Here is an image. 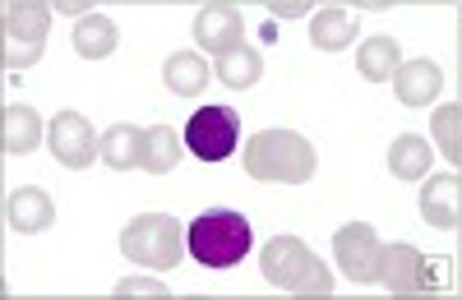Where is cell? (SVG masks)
I'll use <instances>...</instances> for the list:
<instances>
[{"label":"cell","instance_id":"cell-1","mask_svg":"<svg viewBox=\"0 0 462 300\" xmlns=\"http://www.w3.org/2000/svg\"><path fill=\"white\" fill-rule=\"evenodd\" d=\"M319 158L296 130H259L245 143V176L263 185H305Z\"/></svg>","mask_w":462,"mask_h":300},{"label":"cell","instance_id":"cell-2","mask_svg":"<svg viewBox=\"0 0 462 300\" xmlns=\"http://www.w3.org/2000/svg\"><path fill=\"white\" fill-rule=\"evenodd\" d=\"M185 241H189V259H199L204 268H236L254 245V227L236 208H208L189 222Z\"/></svg>","mask_w":462,"mask_h":300},{"label":"cell","instance_id":"cell-3","mask_svg":"<svg viewBox=\"0 0 462 300\" xmlns=\"http://www.w3.org/2000/svg\"><path fill=\"white\" fill-rule=\"evenodd\" d=\"M259 268H263V277L273 282L278 291H291V295H333V273L324 268V259H315V250L305 245L300 236H273L263 245Z\"/></svg>","mask_w":462,"mask_h":300},{"label":"cell","instance_id":"cell-4","mask_svg":"<svg viewBox=\"0 0 462 300\" xmlns=\"http://www.w3.org/2000/svg\"><path fill=\"white\" fill-rule=\"evenodd\" d=\"M185 250H189L185 227L171 213H139L134 222H125V232H121V254L134 259L139 268L171 273L185 259Z\"/></svg>","mask_w":462,"mask_h":300},{"label":"cell","instance_id":"cell-5","mask_svg":"<svg viewBox=\"0 0 462 300\" xmlns=\"http://www.w3.org/2000/svg\"><path fill=\"white\" fill-rule=\"evenodd\" d=\"M51 14H56L51 0H5V69L10 74L42 60Z\"/></svg>","mask_w":462,"mask_h":300},{"label":"cell","instance_id":"cell-6","mask_svg":"<svg viewBox=\"0 0 462 300\" xmlns=\"http://www.w3.org/2000/svg\"><path fill=\"white\" fill-rule=\"evenodd\" d=\"M241 143V116L231 106H204L185 125V148L199 162H226Z\"/></svg>","mask_w":462,"mask_h":300},{"label":"cell","instance_id":"cell-7","mask_svg":"<svg viewBox=\"0 0 462 300\" xmlns=\"http://www.w3.org/2000/svg\"><path fill=\"white\" fill-rule=\"evenodd\" d=\"M333 259H337L346 282L370 286L383 273V241L374 236V227H365V222H346L333 236Z\"/></svg>","mask_w":462,"mask_h":300},{"label":"cell","instance_id":"cell-8","mask_svg":"<svg viewBox=\"0 0 462 300\" xmlns=\"http://www.w3.org/2000/svg\"><path fill=\"white\" fill-rule=\"evenodd\" d=\"M379 282L389 286L393 295H420V291L444 286V264L430 268L426 254L411 250L407 241H398V245H383V273H379Z\"/></svg>","mask_w":462,"mask_h":300},{"label":"cell","instance_id":"cell-9","mask_svg":"<svg viewBox=\"0 0 462 300\" xmlns=\"http://www.w3.org/2000/svg\"><path fill=\"white\" fill-rule=\"evenodd\" d=\"M47 148H51V158L69 171H84L93 158H102V139L93 134L84 111H60V116L47 125Z\"/></svg>","mask_w":462,"mask_h":300},{"label":"cell","instance_id":"cell-10","mask_svg":"<svg viewBox=\"0 0 462 300\" xmlns=\"http://www.w3.org/2000/svg\"><path fill=\"white\" fill-rule=\"evenodd\" d=\"M241 37H245V23H241V10L236 5H226V0H217V5H204L199 19H195V42L213 56L231 51V47H241Z\"/></svg>","mask_w":462,"mask_h":300},{"label":"cell","instance_id":"cell-11","mask_svg":"<svg viewBox=\"0 0 462 300\" xmlns=\"http://www.w3.org/2000/svg\"><path fill=\"white\" fill-rule=\"evenodd\" d=\"M457 213H462V180L453 171L426 176V185H420V217L430 227L448 232V227H457Z\"/></svg>","mask_w":462,"mask_h":300},{"label":"cell","instance_id":"cell-12","mask_svg":"<svg viewBox=\"0 0 462 300\" xmlns=\"http://www.w3.org/2000/svg\"><path fill=\"white\" fill-rule=\"evenodd\" d=\"M439 88H444V69L435 60H426V56L402 60L398 74H393V93H398L402 106H430L439 97Z\"/></svg>","mask_w":462,"mask_h":300},{"label":"cell","instance_id":"cell-13","mask_svg":"<svg viewBox=\"0 0 462 300\" xmlns=\"http://www.w3.org/2000/svg\"><path fill=\"white\" fill-rule=\"evenodd\" d=\"M5 217H10V227H14L19 236H37V232H47L51 222H56V204H51L47 190H37V185H23V190L10 195Z\"/></svg>","mask_w":462,"mask_h":300},{"label":"cell","instance_id":"cell-14","mask_svg":"<svg viewBox=\"0 0 462 300\" xmlns=\"http://www.w3.org/2000/svg\"><path fill=\"white\" fill-rule=\"evenodd\" d=\"M42 116H37L32 106H23V102H14V106H5L0 111V148H5L10 158H23V153H32L37 143H42Z\"/></svg>","mask_w":462,"mask_h":300},{"label":"cell","instance_id":"cell-15","mask_svg":"<svg viewBox=\"0 0 462 300\" xmlns=\"http://www.w3.org/2000/svg\"><path fill=\"white\" fill-rule=\"evenodd\" d=\"M398 65H402V47H398V37H389V32L365 37L361 51H356V69H361V79H370V84H389L398 74Z\"/></svg>","mask_w":462,"mask_h":300},{"label":"cell","instance_id":"cell-16","mask_svg":"<svg viewBox=\"0 0 462 300\" xmlns=\"http://www.w3.org/2000/svg\"><path fill=\"white\" fill-rule=\"evenodd\" d=\"M430 158H435V143H426V134H398L389 148V171L398 180H426Z\"/></svg>","mask_w":462,"mask_h":300},{"label":"cell","instance_id":"cell-17","mask_svg":"<svg viewBox=\"0 0 462 300\" xmlns=\"http://www.w3.org/2000/svg\"><path fill=\"white\" fill-rule=\"evenodd\" d=\"M208 74H213V69L204 65L199 51H171L167 65H162V79H167V88H171L176 97H199L204 84H208Z\"/></svg>","mask_w":462,"mask_h":300},{"label":"cell","instance_id":"cell-18","mask_svg":"<svg viewBox=\"0 0 462 300\" xmlns=\"http://www.w3.org/2000/svg\"><path fill=\"white\" fill-rule=\"evenodd\" d=\"M143 139H148V130H139V125H111L102 134V162L111 171L143 167Z\"/></svg>","mask_w":462,"mask_h":300},{"label":"cell","instance_id":"cell-19","mask_svg":"<svg viewBox=\"0 0 462 300\" xmlns=\"http://www.w3.org/2000/svg\"><path fill=\"white\" fill-rule=\"evenodd\" d=\"M116 42H121V32H116V23L106 14H79V23H74V51L84 60H106L116 51Z\"/></svg>","mask_w":462,"mask_h":300},{"label":"cell","instance_id":"cell-20","mask_svg":"<svg viewBox=\"0 0 462 300\" xmlns=\"http://www.w3.org/2000/svg\"><path fill=\"white\" fill-rule=\"evenodd\" d=\"M352 37H356V14L342 10V5L319 10L315 23H310V42L319 51H346V47H352Z\"/></svg>","mask_w":462,"mask_h":300},{"label":"cell","instance_id":"cell-21","mask_svg":"<svg viewBox=\"0 0 462 300\" xmlns=\"http://www.w3.org/2000/svg\"><path fill=\"white\" fill-rule=\"evenodd\" d=\"M213 74H217L226 88H254V84H259V74H263V56H259L254 47L241 42V47H231V51L217 56Z\"/></svg>","mask_w":462,"mask_h":300},{"label":"cell","instance_id":"cell-22","mask_svg":"<svg viewBox=\"0 0 462 300\" xmlns=\"http://www.w3.org/2000/svg\"><path fill=\"white\" fill-rule=\"evenodd\" d=\"M180 153H185L180 134H176L171 125H152L148 139H143V171H148V176H167V171H176Z\"/></svg>","mask_w":462,"mask_h":300},{"label":"cell","instance_id":"cell-23","mask_svg":"<svg viewBox=\"0 0 462 300\" xmlns=\"http://www.w3.org/2000/svg\"><path fill=\"white\" fill-rule=\"evenodd\" d=\"M430 134H435V148L457 167L462 158V102H448V106H435L430 116Z\"/></svg>","mask_w":462,"mask_h":300},{"label":"cell","instance_id":"cell-24","mask_svg":"<svg viewBox=\"0 0 462 300\" xmlns=\"http://www.w3.org/2000/svg\"><path fill=\"white\" fill-rule=\"evenodd\" d=\"M116 295H143V300H158V295H171L167 291V282H158V277H125V282H116Z\"/></svg>","mask_w":462,"mask_h":300},{"label":"cell","instance_id":"cell-25","mask_svg":"<svg viewBox=\"0 0 462 300\" xmlns=\"http://www.w3.org/2000/svg\"><path fill=\"white\" fill-rule=\"evenodd\" d=\"M268 10H273V14H282V19H296V14H305V10H310V0H268Z\"/></svg>","mask_w":462,"mask_h":300},{"label":"cell","instance_id":"cell-26","mask_svg":"<svg viewBox=\"0 0 462 300\" xmlns=\"http://www.w3.org/2000/svg\"><path fill=\"white\" fill-rule=\"evenodd\" d=\"M97 0H51V10L56 14H93Z\"/></svg>","mask_w":462,"mask_h":300},{"label":"cell","instance_id":"cell-27","mask_svg":"<svg viewBox=\"0 0 462 300\" xmlns=\"http://www.w3.org/2000/svg\"><path fill=\"white\" fill-rule=\"evenodd\" d=\"M171 5H185V0H171ZM199 5H217V0H199Z\"/></svg>","mask_w":462,"mask_h":300},{"label":"cell","instance_id":"cell-28","mask_svg":"<svg viewBox=\"0 0 462 300\" xmlns=\"http://www.w3.org/2000/svg\"><path fill=\"white\" fill-rule=\"evenodd\" d=\"M457 167H462V158H457Z\"/></svg>","mask_w":462,"mask_h":300},{"label":"cell","instance_id":"cell-29","mask_svg":"<svg viewBox=\"0 0 462 300\" xmlns=\"http://www.w3.org/2000/svg\"><path fill=\"white\" fill-rule=\"evenodd\" d=\"M263 5H268V0H263Z\"/></svg>","mask_w":462,"mask_h":300}]
</instances>
